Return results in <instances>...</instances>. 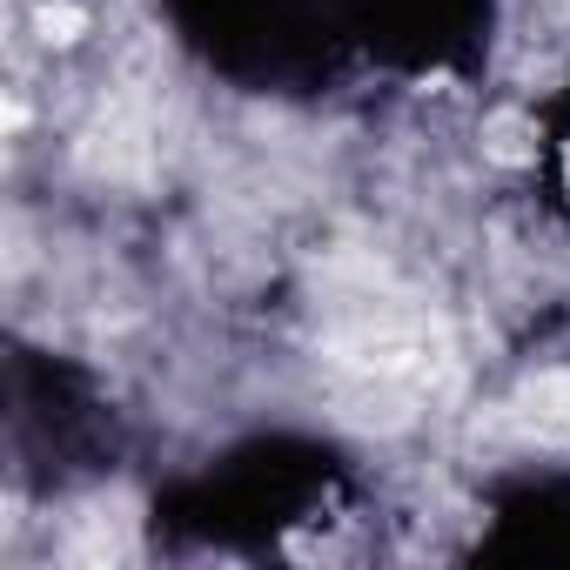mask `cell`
<instances>
[{"instance_id": "6da1fadb", "label": "cell", "mask_w": 570, "mask_h": 570, "mask_svg": "<svg viewBox=\"0 0 570 570\" xmlns=\"http://www.w3.org/2000/svg\"><path fill=\"white\" fill-rule=\"evenodd\" d=\"M41 28H48V41H75L81 14H75V8H48V14H41Z\"/></svg>"}]
</instances>
